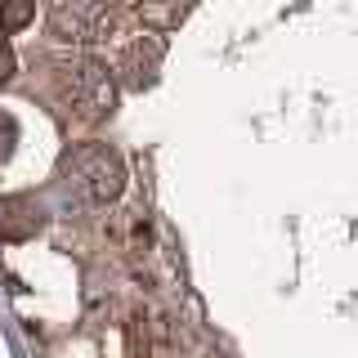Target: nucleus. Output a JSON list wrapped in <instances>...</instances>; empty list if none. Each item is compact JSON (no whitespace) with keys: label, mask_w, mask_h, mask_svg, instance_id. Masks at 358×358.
<instances>
[{"label":"nucleus","mask_w":358,"mask_h":358,"mask_svg":"<svg viewBox=\"0 0 358 358\" xmlns=\"http://www.w3.org/2000/svg\"><path fill=\"white\" fill-rule=\"evenodd\" d=\"M50 36L63 45H99L112 36L117 5L112 0H45Z\"/></svg>","instance_id":"7ed1b4c3"},{"label":"nucleus","mask_w":358,"mask_h":358,"mask_svg":"<svg viewBox=\"0 0 358 358\" xmlns=\"http://www.w3.org/2000/svg\"><path fill=\"white\" fill-rule=\"evenodd\" d=\"M139 9H143L148 22H157V27H175V22L193 9V0H139Z\"/></svg>","instance_id":"423d86ee"},{"label":"nucleus","mask_w":358,"mask_h":358,"mask_svg":"<svg viewBox=\"0 0 358 358\" xmlns=\"http://www.w3.org/2000/svg\"><path fill=\"white\" fill-rule=\"evenodd\" d=\"M166 59V41L162 36H134L126 50H121V59H117V72H121V81H126L130 90H143V85H152L157 81V67H162Z\"/></svg>","instance_id":"20e7f679"},{"label":"nucleus","mask_w":358,"mask_h":358,"mask_svg":"<svg viewBox=\"0 0 358 358\" xmlns=\"http://www.w3.org/2000/svg\"><path fill=\"white\" fill-rule=\"evenodd\" d=\"M45 229V210L31 193H9L0 201V238L5 242H27Z\"/></svg>","instance_id":"39448f33"},{"label":"nucleus","mask_w":358,"mask_h":358,"mask_svg":"<svg viewBox=\"0 0 358 358\" xmlns=\"http://www.w3.org/2000/svg\"><path fill=\"white\" fill-rule=\"evenodd\" d=\"M14 67H18V63H14V50H9V45L0 41V85H5L9 76H14Z\"/></svg>","instance_id":"1a4fd4ad"},{"label":"nucleus","mask_w":358,"mask_h":358,"mask_svg":"<svg viewBox=\"0 0 358 358\" xmlns=\"http://www.w3.org/2000/svg\"><path fill=\"white\" fill-rule=\"evenodd\" d=\"M14 139H18V126H14V117H0V166L9 162V152H14Z\"/></svg>","instance_id":"6e6552de"},{"label":"nucleus","mask_w":358,"mask_h":358,"mask_svg":"<svg viewBox=\"0 0 358 358\" xmlns=\"http://www.w3.org/2000/svg\"><path fill=\"white\" fill-rule=\"evenodd\" d=\"M54 94L67 117H76L81 126H99L117 108V76L108 72V63L72 54V59L54 63Z\"/></svg>","instance_id":"f257e3e1"},{"label":"nucleus","mask_w":358,"mask_h":358,"mask_svg":"<svg viewBox=\"0 0 358 358\" xmlns=\"http://www.w3.org/2000/svg\"><path fill=\"white\" fill-rule=\"evenodd\" d=\"M63 179L90 206H112L126 188V162L108 143H76L63 152Z\"/></svg>","instance_id":"f03ea898"},{"label":"nucleus","mask_w":358,"mask_h":358,"mask_svg":"<svg viewBox=\"0 0 358 358\" xmlns=\"http://www.w3.org/2000/svg\"><path fill=\"white\" fill-rule=\"evenodd\" d=\"M31 18H36V0H0V31L5 36L22 31Z\"/></svg>","instance_id":"0eeeda50"}]
</instances>
